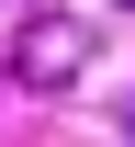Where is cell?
Listing matches in <instances>:
<instances>
[{
    "label": "cell",
    "instance_id": "7a4b0ae2",
    "mask_svg": "<svg viewBox=\"0 0 135 147\" xmlns=\"http://www.w3.org/2000/svg\"><path fill=\"white\" fill-rule=\"evenodd\" d=\"M124 136H135V113H124Z\"/></svg>",
    "mask_w": 135,
    "mask_h": 147
},
{
    "label": "cell",
    "instance_id": "6da1fadb",
    "mask_svg": "<svg viewBox=\"0 0 135 147\" xmlns=\"http://www.w3.org/2000/svg\"><path fill=\"white\" fill-rule=\"evenodd\" d=\"M90 45H101V34H90L79 11H34V23H23V45H11V68L34 79V91H68V79L90 68Z\"/></svg>",
    "mask_w": 135,
    "mask_h": 147
}]
</instances>
